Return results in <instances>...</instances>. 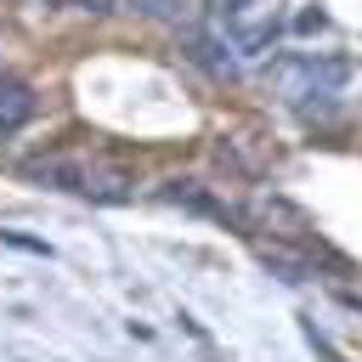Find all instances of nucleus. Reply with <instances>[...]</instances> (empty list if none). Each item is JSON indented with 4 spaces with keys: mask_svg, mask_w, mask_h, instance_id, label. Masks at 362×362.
Instances as JSON below:
<instances>
[{
    "mask_svg": "<svg viewBox=\"0 0 362 362\" xmlns=\"http://www.w3.org/2000/svg\"><path fill=\"white\" fill-rule=\"evenodd\" d=\"M345 62L339 57H328V62H317V57H283V62H272V79H277V90L283 96H294V102H305V96H334L339 85H345Z\"/></svg>",
    "mask_w": 362,
    "mask_h": 362,
    "instance_id": "nucleus-2",
    "label": "nucleus"
},
{
    "mask_svg": "<svg viewBox=\"0 0 362 362\" xmlns=\"http://www.w3.org/2000/svg\"><path fill=\"white\" fill-rule=\"evenodd\" d=\"M187 57H192L204 74H215V79H232V74H238V57H232L226 40H215V34H198V28H192V34H187Z\"/></svg>",
    "mask_w": 362,
    "mask_h": 362,
    "instance_id": "nucleus-6",
    "label": "nucleus"
},
{
    "mask_svg": "<svg viewBox=\"0 0 362 362\" xmlns=\"http://www.w3.org/2000/svg\"><path fill=\"white\" fill-rule=\"evenodd\" d=\"M74 6H79V11H107L113 0H74Z\"/></svg>",
    "mask_w": 362,
    "mask_h": 362,
    "instance_id": "nucleus-9",
    "label": "nucleus"
},
{
    "mask_svg": "<svg viewBox=\"0 0 362 362\" xmlns=\"http://www.w3.org/2000/svg\"><path fill=\"white\" fill-rule=\"evenodd\" d=\"M215 23H221V34H226L243 57H266V45L277 40V11H272V0H215Z\"/></svg>",
    "mask_w": 362,
    "mask_h": 362,
    "instance_id": "nucleus-1",
    "label": "nucleus"
},
{
    "mask_svg": "<svg viewBox=\"0 0 362 362\" xmlns=\"http://www.w3.org/2000/svg\"><path fill=\"white\" fill-rule=\"evenodd\" d=\"M34 119V85L23 74H0V136L23 130Z\"/></svg>",
    "mask_w": 362,
    "mask_h": 362,
    "instance_id": "nucleus-3",
    "label": "nucleus"
},
{
    "mask_svg": "<svg viewBox=\"0 0 362 362\" xmlns=\"http://www.w3.org/2000/svg\"><path fill=\"white\" fill-rule=\"evenodd\" d=\"M45 6H51V0H45Z\"/></svg>",
    "mask_w": 362,
    "mask_h": 362,
    "instance_id": "nucleus-10",
    "label": "nucleus"
},
{
    "mask_svg": "<svg viewBox=\"0 0 362 362\" xmlns=\"http://www.w3.org/2000/svg\"><path fill=\"white\" fill-rule=\"evenodd\" d=\"M158 198H164V204H181V209H192V215H209V221H232V209H226L215 192H204L198 181H164Z\"/></svg>",
    "mask_w": 362,
    "mask_h": 362,
    "instance_id": "nucleus-5",
    "label": "nucleus"
},
{
    "mask_svg": "<svg viewBox=\"0 0 362 362\" xmlns=\"http://www.w3.org/2000/svg\"><path fill=\"white\" fill-rule=\"evenodd\" d=\"M255 215H260V226H266V232H277V238H288V243H311V221H305L288 198H260V204H255Z\"/></svg>",
    "mask_w": 362,
    "mask_h": 362,
    "instance_id": "nucleus-4",
    "label": "nucleus"
},
{
    "mask_svg": "<svg viewBox=\"0 0 362 362\" xmlns=\"http://www.w3.org/2000/svg\"><path fill=\"white\" fill-rule=\"evenodd\" d=\"M130 11H141V17H158V23H170V17H181V0H130Z\"/></svg>",
    "mask_w": 362,
    "mask_h": 362,
    "instance_id": "nucleus-7",
    "label": "nucleus"
},
{
    "mask_svg": "<svg viewBox=\"0 0 362 362\" xmlns=\"http://www.w3.org/2000/svg\"><path fill=\"white\" fill-rule=\"evenodd\" d=\"M0 243H11V249H28V255H45V260H51V243H40V238H23V232H0Z\"/></svg>",
    "mask_w": 362,
    "mask_h": 362,
    "instance_id": "nucleus-8",
    "label": "nucleus"
}]
</instances>
